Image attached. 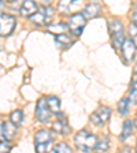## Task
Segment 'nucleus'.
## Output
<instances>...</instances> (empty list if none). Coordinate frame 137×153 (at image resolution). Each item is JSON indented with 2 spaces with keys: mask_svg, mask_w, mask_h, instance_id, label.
I'll list each match as a JSON object with an SVG mask.
<instances>
[{
  "mask_svg": "<svg viewBox=\"0 0 137 153\" xmlns=\"http://www.w3.org/2000/svg\"><path fill=\"white\" fill-rule=\"evenodd\" d=\"M74 143L82 152H91V150L95 149L96 143H97V138H96V135L91 134L88 130H81L76 134Z\"/></svg>",
  "mask_w": 137,
  "mask_h": 153,
  "instance_id": "nucleus-1",
  "label": "nucleus"
},
{
  "mask_svg": "<svg viewBox=\"0 0 137 153\" xmlns=\"http://www.w3.org/2000/svg\"><path fill=\"white\" fill-rule=\"evenodd\" d=\"M109 29H110V33H111V37H112V45L117 49H119L125 40L124 26H122V23L119 22L118 19H110Z\"/></svg>",
  "mask_w": 137,
  "mask_h": 153,
  "instance_id": "nucleus-2",
  "label": "nucleus"
},
{
  "mask_svg": "<svg viewBox=\"0 0 137 153\" xmlns=\"http://www.w3.org/2000/svg\"><path fill=\"white\" fill-rule=\"evenodd\" d=\"M36 150L37 152H47L52 142V134L49 130H40L34 137Z\"/></svg>",
  "mask_w": 137,
  "mask_h": 153,
  "instance_id": "nucleus-3",
  "label": "nucleus"
},
{
  "mask_svg": "<svg viewBox=\"0 0 137 153\" xmlns=\"http://www.w3.org/2000/svg\"><path fill=\"white\" fill-rule=\"evenodd\" d=\"M52 15H54V8H52V7H48V6H43V8L40 10L38 13L36 11V13L32 14L29 18H30V21H32L34 25L43 26L51 19Z\"/></svg>",
  "mask_w": 137,
  "mask_h": 153,
  "instance_id": "nucleus-4",
  "label": "nucleus"
},
{
  "mask_svg": "<svg viewBox=\"0 0 137 153\" xmlns=\"http://www.w3.org/2000/svg\"><path fill=\"white\" fill-rule=\"evenodd\" d=\"M15 18L10 14L0 13V36H10L15 27Z\"/></svg>",
  "mask_w": 137,
  "mask_h": 153,
  "instance_id": "nucleus-5",
  "label": "nucleus"
},
{
  "mask_svg": "<svg viewBox=\"0 0 137 153\" xmlns=\"http://www.w3.org/2000/svg\"><path fill=\"white\" fill-rule=\"evenodd\" d=\"M85 23H86V21L82 14H74V15H71L70 18H69L67 27L70 29L73 34L78 36V34H81L82 29L85 27Z\"/></svg>",
  "mask_w": 137,
  "mask_h": 153,
  "instance_id": "nucleus-6",
  "label": "nucleus"
},
{
  "mask_svg": "<svg viewBox=\"0 0 137 153\" xmlns=\"http://www.w3.org/2000/svg\"><path fill=\"white\" fill-rule=\"evenodd\" d=\"M110 116H111V109L109 107H100L91 115V122L96 126H102L110 120Z\"/></svg>",
  "mask_w": 137,
  "mask_h": 153,
  "instance_id": "nucleus-7",
  "label": "nucleus"
},
{
  "mask_svg": "<svg viewBox=\"0 0 137 153\" xmlns=\"http://www.w3.org/2000/svg\"><path fill=\"white\" fill-rule=\"evenodd\" d=\"M122 49V56H124V60L126 63H132L134 60V56H136V49L137 47L134 45V42L132 41L130 38H125L124 42L121 45Z\"/></svg>",
  "mask_w": 137,
  "mask_h": 153,
  "instance_id": "nucleus-8",
  "label": "nucleus"
},
{
  "mask_svg": "<svg viewBox=\"0 0 137 153\" xmlns=\"http://www.w3.org/2000/svg\"><path fill=\"white\" fill-rule=\"evenodd\" d=\"M36 116L40 122H48L49 120V116H51V111L48 108L47 101H45V97H41V99L37 101V105H36Z\"/></svg>",
  "mask_w": 137,
  "mask_h": 153,
  "instance_id": "nucleus-9",
  "label": "nucleus"
},
{
  "mask_svg": "<svg viewBox=\"0 0 137 153\" xmlns=\"http://www.w3.org/2000/svg\"><path fill=\"white\" fill-rule=\"evenodd\" d=\"M37 11V6H36L34 0H23L22 6H21V15L22 16H30Z\"/></svg>",
  "mask_w": 137,
  "mask_h": 153,
  "instance_id": "nucleus-10",
  "label": "nucleus"
},
{
  "mask_svg": "<svg viewBox=\"0 0 137 153\" xmlns=\"http://www.w3.org/2000/svg\"><path fill=\"white\" fill-rule=\"evenodd\" d=\"M45 101H47V105H48V108H49V111H51V114L58 115L61 112V100L58 99V97L48 96V97H45Z\"/></svg>",
  "mask_w": 137,
  "mask_h": 153,
  "instance_id": "nucleus-11",
  "label": "nucleus"
},
{
  "mask_svg": "<svg viewBox=\"0 0 137 153\" xmlns=\"http://www.w3.org/2000/svg\"><path fill=\"white\" fill-rule=\"evenodd\" d=\"M3 133H4V140H11L15 137L16 134V126L14 123H3Z\"/></svg>",
  "mask_w": 137,
  "mask_h": 153,
  "instance_id": "nucleus-12",
  "label": "nucleus"
},
{
  "mask_svg": "<svg viewBox=\"0 0 137 153\" xmlns=\"http://www.w3.org/2000/svg\"><path fill=\"white\" fill-rule=\"evenodd\" d=\"M100 14V6L99 4H89L86 6L85 10H84V16L86 18H96V16Z\"/></svg>",
  "mask_w": 137,
  "mask_h": 153,
  "instance_id": "nucleus-13",
  "label": "nucleus"
},
{
  "mask_svg": "<svg viewBox=\"0 0 137 153\" xmlns=\"http://www.w3.org/2000/svg\"><path fill=\"white\" fill-rule=\"evenodd\" d=\"M52 130H55L59 134H67L69 130H70V127H69V124L64 122V119H58V120L52 124Z\"/></svg>",
  "mask_w": 137,
  "mask_h": 153,
  "instance_id": "nucleus-14",
  "label": "nucleus"
},
{
  "mask_svg": "<svg viewBox=\"0 0 137 153\" xmlns=\"http://www.w3.org/2000/svg\"><path fill=\"white\" fill-rule=\"evenodd\" d=\"M55 41H56V44L59 45V47H62V48H67V47H70V45L73 44V40H71L69 36L64 34V33L56 34V37H55Z\"/></svg>",
  "mask_w": 137,
  "mask_h": 153,
  "instance_id": "nucleus-15",
  "label": "nucleus"
},
{
  "mask_svg": "<svg viewBox=\"0 0 137 153\" xmlns=\"http://www.w3.org/2000/svg\"><path fill=\"white\" fill-rule=\"evenodd\" d=\"M66 30H67V23L63 22H56L48 26V32L54 33V34H61V33H64Z\"/></svg>",
  "mask_w": 137,
  "mask_h": 153,
  "instance_id": "nucleus-16",
  "label": "nucleus"
},
{
  "mask_svg": "<svg viewBox=\"0 0 137 153\" xmlns=\"http://www.w3.org/2000/svg\"><path fill=\"white\" fill-rule=\"evenodd\" d=\"M129 100L137 104V67L136 71L133 74V78H132V89H130V96H129Z\"/></svg>",
  "mask_w": 137,
  "mask_h": 153,
  "instance_id": "nucleus-17",
  "label": "nucleus"
},
{
  "mask_svg": "<svg viewBox=\"0 0 137 153\" xmlns=\"http://www.w3.org/2000/svg\"><path fill=\"white\" fill-rule=\"evenodd\" d=\"M132 131H133V122L132 120H126L124 123V128H122V133H121V140H126L132 135Z\"/></svg>",
  "mask_w": 137,
  "mask_h": 153,
  "instance_id": "nucleus-18",
  "label": "nucleus"
},
{
  "mask_svg": "<svg viewBox=\"0 0 137 153\" xmlns=\"http://www.w3.org/2000/svg\"><path fill=\"white\" fill-rule=\"evenodd\" d=\"M22 120H23V114L21 109H15V111L11 112V115H10V122L11 123H14L15 126H19L22 123Z\"/></svg>",
  "mask_w": 137,
  "mask_h": 153,
  "instance_id": "nucleus-19",
  "label": "nucleus"
},
{
  "mask_svg": "<svg viewBox=\"0 0 137 153\" xmlns=\"http://www.w3.org/2000/svg\"><path fill=\"white\" fill-rule=\"evenodd\" d=\"M70 153L71 152V148L67 145V143L64 142H61V143H56V145H54V148H52V153Z\"/></svg>",
  "mask_w": 137,
  "mask_h": 153,
  "instance_id": "nucleus-20",
  "label": "nucleus"
},
{
  "mask_svg": "<svg viewBox=\"0 0 137 153\" xmlns=\"http://www.w3.org/2000/svg\"><path fill=\"white\" fill-rule=\"evenodd\" d=\"M128 105H129V97H124L121 101L118 102V112L121 115L128 114Z\"/></svg>",
  "mask_w": 137,
  "mask_h": 153,
  "instance_id": "nucleus-21",
  "label": "nucleus"
},
{
  "mask_svg": "<svg viewBox=\"0 0 137 153\" xmlns=\"http://www.w3.org/2000/svg\"><path fill=\"white\" fill-rule=\"evenodd\" d=\"M74 1H76V0H59V1H58V7H59V10H62L63 13H66V11H69V10L71 8Z\"/></svg>",
  "mask_w": 137,
  "mask_h": 153,
  "instance_id": "nucleus-22",
  "label": "nucleus"
},
{
  "mask_svg": "<svg viewBox=\"0 0 137 153\" xmlns=\"http://www.w3.org/2000/svg\"><path fill=\"white\" fill-rule=\"evenodd\" d=\"M107 149H109V140L107 138H103V140L97 141L95 150H97V152H106Z\"/></svg>",
  "mask_w": 137,
  "mask_h": 153,
  "instance_id": "nucleus-23",
  "label": "nucleus"
},
{
  "mask_svg": "<svg viewBox=\"0 0 137 153\" xmlns=\"http://www.w3.org/2000/svg\"><path fill=\"white\" fill-rule=\"evenodd\" d=\"M129 34H130V40L134 42V45L137 47V26L132 23L129 26Z\"/></svg>",
  "mask_w": 137,
  "mask_h": 153,
  "instance_id": "nucleus-24",
  "label": "nucleus"
},
{
  "mask_svg": "<svg viewBox=\"0 0 137 153\" xmlns=\"http://www.w3.org/2000/svg\"><path fill=\"white\" fill-rule=\"evenodd\" d=\"M11 150V143L8 140H1L0 141V152H10Z\"/></svg>",
  "mask_w": 137,
  "mask_h": 153,
  "instance_id": "nucleus-25",
  "label": "nucleus"
},
{
  "mask_svg": "<svg viewBox=\"0 0 137 153\" xmlns=\"http://www.w3.org/2000/svg\"><path fill=\"white\" fill-rule=\"evenodd\" d=\"M4 140V133H3V123L0 122V141Z\"/></svg>",
  "mask_w": 137,
  "mask_h": 153,
  "instance_id": "nucleus-26",
  "label": "nucleus"
},
{
  "mask_svg": "<svg viewBox=\"0 0 137 153\" xmlns=\"http://www.w3.org/2000/svg\"><path fill=\"white\" fill-rule=\"evenodd\" d=\"M132 23L137 26V13H133V15H132Z\"/></svg>",
  "mask_w": 137,
  "mask_h": 153,
  "instance_id": "nucleus-27",
  "label": "nucleus"
},
{
  "mask_svg": "<svg viewBox=\"0 0 137 153\" xmlns=\"http://www.w3.org/2000/svg\"><path fill=\"white\" fill-rule=\"evenodd\" d=\"M34 1H37V3H40V4H43V6H47L51 0H34Z\"/></svg>",
  "mask_w": 137,
  "mask_h": 153,
  "instance_id": "nucleus-28",
  "label": "nucleus"
},
{
  "mask_svg": "<svg viewBox=\"0 0 137 153\" xmlns=\"http://www.w3.org/2000/svg\"><path fill=\"white\" fill-rule=\"evenodd\" d=\"M3 6V0H0V7Z\"/></svg>",
  "mask_w": 137,
  "mask_h": 153,
  "instance_id": "nucleus-29",
  "label": "nucleus"
},
{
  "mask_svg": "<svg viewBox=\"0 0 137 153\" xmlns=\"http://www.w3.org/2000/svg\"><path fill=\"white\" fill-rule=\"evenodd\" d=\"M134 123H136V127H137V116H136V120H134Z\"/></svg>",
  "mask_w": 137,
  "mask_h": 153,
  "instance_id": "nucleus-30",
  "label": "nucleus"
},
{
  "mask_svg": "<svg viewBox=\"0 0 137 153\" xmlns=\"http://www.w3.org/2000/svg\"><path fill=\"white\" fill-rule=\"evenodd\" d=\"M3 1H13V0H3Z\"/></svg>",
  "mask_w": 137,
  "mask_h": 153,
  "instance_id": "nucleus-31",
  "label": "nucleus"
},
{
  "mask_svg": "<svg viewBox=\"0 0 137 153\" xmlns=\"http://www.w3.org/2000/svg\"><path fill=\"white\" fill-rule=\"evenodd\" d=\"M136 149H137V146H136Z\"/></svg>",
  "mask_w": 137,
  "mask_h": 153,
  "instance_id": "nucleus-32",
  "label": "nucleus"
}]
</instances>
